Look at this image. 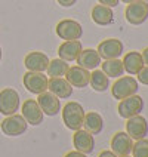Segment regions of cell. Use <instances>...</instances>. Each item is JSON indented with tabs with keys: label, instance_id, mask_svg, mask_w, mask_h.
<instances>
[{
	"label": "cell",
	"instance_id": "2",
	"mask_svg": "<svg viewBox=\"0 0 148 157\" xmlns=\"http://www.w3.org/2000/svg\"><path fill=\"white\" fill-rule=\"evenodd\" d=\"M139 89L138 80L132 76H122L119 80L114 82L113 87H111V95L116 99H124L127 96L135 95Z\"/></svg>",
	"mask_w": 148,
	"mask_h": 157
},
{
	"label": "cell",
	"instance_id": "34",
	"mask_svg": "<svg viewBox=\"0 0 148 157\" xmlns=\"http://www.w3.org/2000/svg\"><path fill=\"white\" fill-rule=\"evenodd\" d=\"M0 61H2V48H0Z\"/></svg>",
	"mask_w": 148,
	"mask_h": 157
},
{
	"label": "cell",
	"instance_id": "33",
	"mask_svg": "<svg viewBox=\"0 0 148 157\" xmlns=\"http://www.w3.org/2000/svg\"><path fill=\"white\" fill-rule=\"evenodd\" d=\"M119 2H123V3H126V5H129L132 2H135V0H119Z\"/></svg>",
	"mask_w": 148,
	"mask_h": 157
},
{
	"label": "cell",
	"instance_id": "20",
	"mask_svg": "<svg viewBox=\"0 0 148 157\" xmlns=\"http://www.w3.org/2000/svg\"><path fill=\"white\" fill-rule=\"evenodd\" d=\"M122 62H123V67H124V71L129 73V76H136L141 71V68L145 65L141 52H136V51L127 52L124 55Z\"/></svg>",
	"mask_w": 148,
	"mask_h": 157
},
{
	"label": "cell",
	"instance_id": "21",
	"mask_svg": "<svg viewBox=\"0 0 148 157\" xmlns=\"http://www.w3.org/2000/svg\"><path fill=\"white\" fill-rule=\"evenodd\" d=\"M92 21L98 24V25H110L114 21V13L113 9L104 6V5H96L92 8Z\"/></svg>",
	"mask_w": 148,
	"mask_h": 157
},
{
	"label": "cell",
	"instance_id": "31",
	"mask_svg": "<svg viewBox=\"0 0 148 157\" xmlns=\"http://www.w3.org/2000/svg\"><path fill=\"white\" fill-rule=\"evenodd\" d=\"M98 157H119V156H116L111 150H104V151L99 153V156Z\"/></svg>",
	"mask_w": 148,
	"mask_h": 157
},
{
	"label": "cell",
	"instance_id": "17",
	"mask_svg": "<svg viewBox=\"0 0 148 157\" xmlns=\"http://www.w3.org/2000/svg\"><path fill=\"white\" fill-rule=\"evenodd\" d=\"M47 90L59 99H67L73 95V86L65 77H51L47 82Z\"/></svg>",
	"mask_w": 148,
	"mask_h": 157
},
{
	"label": "cell",
	"instance_id": "3",
	"mask_svg": "<svg viewBox=\"0 0 148 157\" xmlns=\"http://www.w3.org/2000/svg\"><path fill=\"white\" fill-rule=\"evenodd\" d=\"M124 18L131 25H141L148 19V3L144 0H135L124 9Z\"/></svg>",
	"mask_w": 148,
	"mask_h": 157
},
{
	"label": "cell",
	"instance_id": "36",
	"mask_svg": "<svg viewBox=\"0 0 148 157\" xmlns=\"http://www.w3.org/2000/svg\"><path fill=\"white\" fill-rule=\"evenodd\" d=\"M124 157H131V156H124Z\"/></svg>",
	"mask_w": 148,
	"mask_h": 157
},
{
	"label": "cell",
	"instance_id": "35",
	"mask_svg": "<svg viewBox=\"0 0 148 157\" xmlns=\"http://www.w3.org/2000/svg\"><path fill=\"white\" fill-rule=\"evenodd\" d=\"M144 2H147V3H148V0H144Z\"/></svg>",
	"mask_w": 148,
	"mask_h": 157
},
{
	"label": "cell",
	"instance_id": "10",
	"mask_svg": "<svg viewBox=\"0 0 148 157\" xmlns=\"http://www.w3.org/2000/svg\"><path fill=\"white\" fill-rule=\"evenodd\" d=\"M123 46L122 40L119 39H107L104 42L98 44L96 51L99 53L101 59H116V58H120L123 53Z\"/></svg>",
	"mask_w": 148,
	"mask_h": 157
},
{
	"label": "cell",
	"instance_id": "23",
	"mask_svg": "<svg viewBox=\"0 0 148 157\" xmlns=\"http://www.w3.org/2000/svg\"><path fill=\"white\" fill-rule=\"evenodd\" d=\"M90 87L95 92H105L110 87V77L105 74L102 70H93L90 73V82H89Z\"/></svg>",
	"mask_w": 148,
	"mask_h": 157
},
{
	"label": "cell",
	"instance_id": "32",
	"mask_svg": "<svg viewBox=\"0 0 148 157\" xmlns=\"http://www.w3.org/2000/svg\"><path fill=\"white\" fill-rule=\"evenodd\" d=\"M141 55H142L144 64H145V65H148V48H145V49L142 51V53H141Z\"/></svg>",
	"mask_w": 148,
	"mask_h": 157
},
{
	"label": "cell",
	"instance_id": "30",
	"mask_svg": "<svg viewBox=\"0 0 148 157\" xmlns=\"http://www.w3.org/2000/svg\"><path fill=\"white\" fill-rule=\"evenodd\" d=\"M64 157H87V154H83V153H80V151H70V153H67Z\"/></svg>",
	"mask_w": 148,
	"mask_h": 157
},
{
	"label": "cell",
	"instance_id": "1",
	"mask_svg": "<svg viewBox=\"0 0 148 157\" xmlns=\"http://www.w3.org/2000/svg\"><path fill=\"white\" fill-rule=\"evenodd\" d=\"M85 114L86 111L83 110V107L78 102H67L62 107V120L64 124L71 129V131H77L83 128V120H85Z\"/></svg>",
	"mask_w": 148,
	"mask_h": 157
},
{
	"label": "cell",
	"instance_id": "22",
	"mask_svg": "<svg viewBox=\"0 0 148 157\" xmlns=\"http://www.w3.org/2000/svg\"><path fill=\"white\" fill-rule=\"evenodd\" d=\"M83 126L87 132H90L93 136L101 133L104 129V120L101 117V114L95 113V111H89L85 114V120H83Z\"/></svg>",
	"mask_w": 148,
	"mask_h": 157
},
{
	"label": "cell",
	"instance_id": "19",
	"mask_svg": "<svg viewBox=\"0 0 148 157\" xmlns=\"http://www.w3.org/2000/svg\"><path fill=\"white\" fill-rule=\"evenodd\" d=\"M101 61L102 59H101L98 51H95V49H82V52L78 53L77 59H76L78 67H83L86 70L98 68L101 65Z\"/></svg>",
	"mask_w": 148,
	"mask_h": 157
},
{
	"label": "cell",
	"instance_id": "15",
	"mask_svg": "<svg viewBox=\"0 0 148 157\" xmlns=\"http://www.w3.org/2000/svg\"><path fill=\"white\" fill-rule=\"evenodd\" d=\"M65 78L68 80L73 87H78V89H83V87L89 86V82H90V73L89 70L83 68V67H78V65H73L68 68Z\"/></svg>",
	"mask_w": 148,
	"mask_h": 157
},
{
	"label": "cell",
	"instance_id": "4",
	"mask_svg": "<svg viewBox=\"0 0 148 157\" xmlns=\"http://www.w3.org/2000/svg\"><path fill=\"white\" fill-rule=\"evenodd\" d=\"M144 110V99L139 95H131L124 99H120L119 107H117V113L123 119H129L136 114H141Z\"/></svg>",
	"mask_w": 148,
	"mask_h": 157
},
{
	"label": "cell",
	"instance_id": "14",
	"mask_svg": "<svg viewBox=\"0 0 148 157\" xmlns=\"http://www.w3.org/2000/svg\"><path fill=\"white\" fill-rule=\"evenodd\" d=\"M25 122L28 124H33V126H39L43 123V117L44 114L42 111V108L39 107L36 99H27L22 104V114H21Z\"/></svg>",
	"mask_w": 148,
	"mask_h": 157
},
{
	"label": "cell",
	"instance_id": "6",
	"mask_svg": "<svg viewBox=\"0 0 148 157\" xmlns=\"http://www.w3.org/2000/svg\"><path fill=\"white\" fill-rule=\"evenodd\" d=\"M28 123L21 114H12V116H6V119L0 123L2 132L6 136H19L22 133H25Z\"/></svg>",
	"mask_w": 148,
	"mask_h": 157
},
{
	"label": "cell",
	"instance_id": "8",
	"mask_svg": "<svg viewBox=\"0 0 148 157\" xmlns=\"http://www.w3.org/2000/svg\"><path fill=\"white\" fill-rule=\"evenodd\" d=\"M22 82H24V86L27 87L28 92L39 95L44 90H47L49 78H47L46 74L39 73V71H27L24 74V77H22Z\"/></svg>",
	"mask_w": 148,
	"mask_h": 157
},
{
	"label": "cell",
	"instance_id": "27",
	"mask_svg": "<svg viewBox=\"0 0 148 157\" xmlns=\"http://www.w3.org/2000/svg\"><path fill=\"white\" fill-rule=\"evenodd\" d=\"M136 76H138V82H139V83L148 86V65H144Z\"/></svg>",
	"mask_w": 148,
	"mask_h": 157
},
{
	"label": "cell",
	"instance_id": "18",
	"mask_svg": "<svg viewBox=\"0 0 148 157\" xmlns=\"http://www.w3.org/2000/svg\"><path fill=\"white\" fill-rule=\"evenodd\" d=\"M82 49H83V46H82L80 40H64L59 44V48H58V55H59L61 59L71 62L77 59L78 53L82 52Z\"/></svg>",
	"mask_w": 148,
	"mask_h": 157
},
{
	"label": "cell",
	"instance_id": "26",
	"mask_svg": "<svg viewBox=\"0 0 148 157\" xmlns=\"http://www.w3.org/2000/svg\"><path fill=\"white\" fill-rule=\"evenodd\" d=\"M132 157H148V140L142 138V140L133 142Z\"/></svg>",
	"mask_w": 148,
	"mask_h": 157
},
{
	"label": "cell",
	"instance_id": "24",
	"mask_svg": "<svg viewBox=\"0 0 148 157\" xmlns=\"http://www.w3.org/2000/svg\"><path fill=\"white\" fill-rule=\"evenodd\" d=\"M101 67L108 77H122L124 74V67H123V62L120 61V58L104 59V62H101Z\"/></svg>",
	"mask_w": 148,
	"mask_h": 157
},
{
	"label": "cell",
	"instance_id": "11",
	"mask_svg": "<svg viewBox=\"0 0 148 157\" xmlns=\"http://www.w3.org/2000/svg\"><path fill=\"white\" fill-rule=\"evenodd\" d=\"M73 144L77 151L83 153V154H90L95 150V136L90 132H87L86 129L82 128V129L74 131Z\"/></svg>",
	"mask_w": 148,
	"mask_h": 157
},
{
	"label": "cell",
	"instance_id": "16",
	"mask_svg": "<svg viewBox=\"0 0 148 157\" xmlns=\"http://www.w3.org/2000/svg\"><path fill=\"white\" fill-rule=\"evenodd\" d=\"M24 65L28 71H39V73H43L47 70V65H49V58L47 55L43 52H28L24 58Z\"/></svg>",
	"mask_w": 148,
	"mask_h": 157
},
{
	"label": "cell",
	"instance_id": "13",
	"mask_svg": "<svg viewBox=\"0 0 148 157\" xmlns=\"http://www.w3.org/2000/svg\"><path fill=\"white\" fill-rule=\"evenodd\" d=\"M132 147H133V140L126 132H117V133L113 135V138H111V151L116 156H129L132 153Z\"/></svg>",
	"mask_w": 148,
	"mask_h": 157
},
{
	"label": "cell",
	"instance_id": "5",
	"mask_svg": "<svg viewBox=\"0 0 148 157\" xmlns=\"http://www.w3.org/2000/svg\"><path fill=\"white\" fill-rule=\"evenodd\" d=\"M19 108V94L12 87L0 90V113L3 116H12Z\"/></svg>",
	"mask_w": 148,
	"mask_h": 157
},
{
	"label": "cell",
	"instance_id": "9",
	"mask_svg": "<svg viewBox=\"0 0 148 157\" xmlns=\"http://www.w3.org/2000/svg\"><path fill=\"white\" fill-rule=\"evenodd\" d=\"M126 133L131 136L132 140L138 141L142 140L148 135V122L147 119L141 114H136L133 117L126 119Z\"/></svg>",
	"mask_w": 148,
	"mask_h": 157
},
{
	"label": "cell",
	"instance_id": "7",
	"mask_svg": "<svg viewBox=\"0 0 148 157\" xmlns=\"http://www.w3.org/2000/svg\"><path fill=\"white\" fill-rule=\"evenodd\" d=\"M55 30L62 40H78L83 36V27L74 19H62L56 24Z\"/></svg>",
	"mask_w": 148,
	"mask_h": 157
},
{
	"label": "cell",
	"instance_id": "28",
	"mask_svg": "<svg viewBox=\"0 0 148 157\" xmlns=\"http://www.w3.org/2000/svg\"><path fill=\"white\" fill-rule=\"evenodd\" d=\"M99 5H104V6H108V8H116L119 5V0H98Z\"/></svg>",
	"mask_w": 148,
	"mask_h": 157
},
{
	"label": "cell",
	"instance_id": "12",
	"mask_svg": "<svg viewBox=\"0 0 148 157\" xmlns=\"http://www.w3.org/2000/svg\"><path fill=\"white\" fill-rule=\"evenodd\" d=\"M36 101H37L39 107L42 108L43 114H46V116L53 117V116L59 114V111H61L59 98L55 96L52 92H49V90H44L42 94H39V98H37Z\"/></svg>",
	"mask_w": 148,
	"mask_h": 157
},
{
	"label": "cell",
	"instance_id": "29",
	"mask_svg": "<svg viewBox=\"0 0 148 157\" xmlns=\"http://www.w3.org/2000/svg\"><path fill=\"white\" fill-rule=\"evenodd\" d=\"M76 2L77 0H58V5L62 8H71V6L76 5Z\"/></svg>",
	"mask_w": 148,
	"mask_h": 157
},
{
	"label": "cell",
	"instance_id": "25",
	"mask_svg": "<svg viewBox=\"0 0 148 157\" xmlns=\"http://www.w3.org/2000/svg\"><path fill=\"white\" fill-rule=\"evenodd\" d=\"M68 68H70V64L67 61H64L61 58H55L52 61H49L47 74H49L51 77H65Z\"/></svg>",
	"mask_w": 148,
	"mask_h": 157
}]
</instances>
